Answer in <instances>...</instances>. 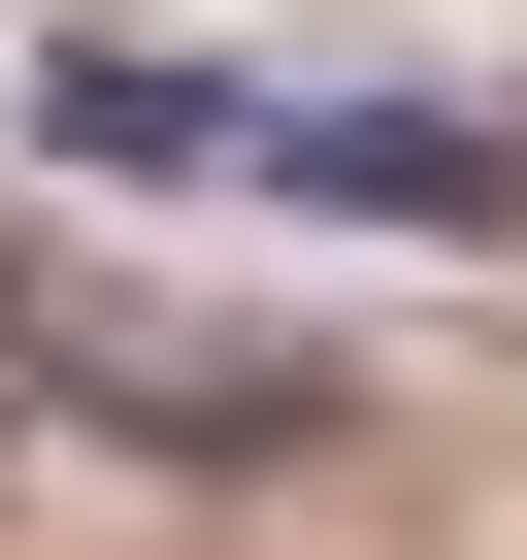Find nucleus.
Here are the masks:
<instances>
[{
  "label": "nucleus",
  "instance_id": "nucleus-1",
  "mask_svg": "<svg viewBox=\"0 0 527 560\" xmlns=\"http://www.w3.org/2000/svg\"><path fill=\"white\" fill-rule=\"evenodd\" d=\"M34 396H67V330H34V264H0V429H34Z\"/></svg>",
  "mask_w": 527,
  "mask_h": 560
}]
</instances>
